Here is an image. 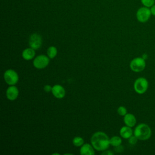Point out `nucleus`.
<instances>
[{"label": "nucleus", "instance_id": "1", "mask_svg": "<svg viewBox=\"0 0 155 155\" xmlns=\"http://www.w3.org/2000/svg\"><path fill=\"white\" fill-rule=\"evenodd\" d=\"M91 144L97 151H105L108 148L110 142L107 134L102 131L94 133L90 139Z\"/></svg>", "mask_w": 155, "mask_h": 155}, {"label": "nucleus", "instance_id": "2", "mask_svg": "<svg viewBox=\"0 0 155 155\" xmlns=\"http://www.w3.org/2000/svg\"><path fill=\"white\" fill-rule=\"evenodd\" d=\"M152 134L151 129L146 124H138L134 130V135L140 140H147L149 139Z\"/></svg>", "mask_w": 155, "mask_h": 155}, {"label": "nucleus", "instance_id": "3", "mask_svg": "<svg viewBox=\"0 0 155 155\" xmlns=\"http://www.w3.org/2000/svg\"><path fill=\"white\" fill-rule=\"evenodd\" d=\"M148 81L143 77H140L136 79L133 84V88L135 92L139 94H144L148 88Z\"/></svg>", "mask_w": 155, "mask_h": 155}, {"label": "nucleus", "instance_id": "4", "mask_svg": "<svg viewBox=\"0 0 155 155\" xmlns=\"http://www.w3.org/2000/svg\"><path fill=\"white\" fill-rule=\"evenodd\" d=\"M146 67V62L143 57H136L133 59L130 63V69L136 73L143 71Z\"/></svg>", "mask_w": 155, "mask_h": 155}, {"label": "nucleus", "instance_id": "5", "mask_svg": "<svg viewBox=\"0 0 155 155\" xmlns=\"http://www.w3.org/2000/svg\"><path fill=\"white\" fill-rule=\"evenodd\" d=\"M136 18L137 21L141 23L147 22L151 15L150 8L147 7H140L136 12Z\"/></svg>", "mask_w": 155, "mask_h": 155}, {"label": "nucleus", "instance_id": "6", "mask_svg": "<svg viewBox=\"0 0 155 155\" xmlns=\"http://www.w3.org/2000/svg\"><path fill=\"white\" fill-rule=\"evenodd\" d=\"M4 79L8 85H15L18 82L19 76L14 70L8 69L4 73Z\"/></svg>", "mask_w": 155, "mask_h": 155}, {"label": "nucleus", "instance_id": "7", "mask_svg": "<svg viewBox=\"0 0 155 155\" xmlns=\"http://www.w3.org/2000/svg\"><path fill=\"white\" fill-rule=\"evenodd\" d=\"M50 62V58L48 56L41 54L36 56L33 62L34 67L37 69H43L47 67Z\"/></svg>", "mask_w": 155, "mask_h": 155}, {"label": "nucleus", "instance_id": "8", "mask_svg": "<svg viewBox=\"0 0 155 155\" xmlns=\"http://www.w3.org/2000/svg\"><path fill=\"white\" fill-rule=\"evenodd\" d=\"M42 43V37L40 35L35 33L30 35L28 40V44L31 48L35 50H38L41 47Z\"/></svg>", "mask_w": 155, "mask_h": 155}, {"label": "nucleus", "instance_id": "9", "mask_svg": "<svg viewBox=\"0 0 155 155\" xmlns=\"http://www.w3.org/2000/svg\"><path fill=\"white\" fill-rule=\"evenodd\" d=\"M51 93L57 99H62L65 95V88L59 84H56L53 86Z\"/></svg>", "mask_w": 155, "mask_h": 155}, {"label": "nucleus", "instance_id": "10", "mask_svg": "<svg viewBox=\"0 0 155 155\" xmlns=\"http://www.w3.org/2000/svg\"><path fill=\"white\" fill-rule=\"evenodd\" d=\"M19 95L18 88L15 85H10L6 90V97L10 101H14L17 99Z\"/></svg>", "mask_w": 155, "mask_h": 155}, {"label": "nucleus", "instance_id": "11", "mask_svg": "<svg viewBox=\"0 0 155 155\" xmlns=\"http://www.w3.org/2000/svg\"><path fill=\"white\" fill-rule=\"evenodd\" d=\"M94 148L91 144L84 143L80 148V154L81 155H94L95 154Z\"/></svg>", "mask_w": 155, "mask_h": 155}, {"label": "nucleus", "instance_id": "12", "mask_svg": "<svg viewBox=\"0 0 155 155\" xmlns=\"http://www.w3.org/2000/svg\"><path fill=\"white\" fill-rule=\"evenodd\" d=\"M124 122L125 125L132 128L134 127L136 124V118L133 114L127 113L124 116Z\"/></svg>", "mask_w": 155, "mask_h": 155}, {"label": "nucleus", "instance_id": "13", "mask_svg": "<svg viewBox=\"0 0 155 155\" xmlns=\"http://www.w3.org/2000/svg\"><path fill=\"white\" fill-rule=\"evenodd\" d=\"M119 134L122 138L129 139L132 135L134 134V131L132 130L131 127L125 125L120 129Z\"/></svg>", "mask_w": 155, "mask_h": 155}, {"label": "nucleus", "instance_id": "14", "mask_svg": "<svg viewBox=\"0 0 155 155\" xmlns=\"http://www.w3.org/2000/svg\"><path fill=\"white\" fill-rule=\"evenodd\" d=\"M35 50L32 48H27L22 52V57L26 61L31 60L35 56Z\"/></svg>", "mask_w": 155, "mask_h": 155}, {"label": "nucleus", "instance_id": "15", "mask_svg": "<svg viewBox=\"0 0 155 155\" xmlns=\"http://www.w3.org/2000/svg\"><path fill=\"white\" fill-rule=\"evenodd\" d=\"M58 53V50L54 46H50L47 48V54L50 59H53L56 57Z\"/></svg>", "mask_w": 155, "mask_h": 155}, {"label": "nucleus", "instance_id": "16", "mask_svg": "<svg viewBox=\"0 0 155 155\" xmlns=\"http://www.w3.org/2000/svg\"><path fill=\"white\" fill-rule=\"evenodd\" d=\"M110 145L115 147L121 145L122 140L120 137L117 136H114L111 139H110Z\"/></svg>", "mask_w": 155, "mask_h": 155}, {"label": "nucleus", "instance_id": "17", "mask_svg": "<svg viewBox=\"0 0 155 155\" xmlns=\"http://www.w3.org/2000/svg\"><path fill=\"white\" fill-rule=\"evenodd\" d=\"M72 142H73V144L75 147H81L84 144V140L82 137H81L80 136H76L73 138Z\"/></svg>", "mask_w": 155, "mask_h": 155}, {"label": "nucleus", "instance_id": "18", "mask_svg": "<svg viewBox=\"0 0 155 155\" xmlns=\"http://www.w3.org/2000/svg\"><path fill=\"white\" fill-rule=\"evenodd\" d=\"M142 5L147 7H151L155 3V0H140Z\"/></svg>", "mask_w": 155, "mask_h": 155}, {"label": "nucleus", "instance_id": "19", "mask_svg": "<svg viewBox=\"0 0 155 155\" xmlns=\"http://www.w3.org/2000/svg\"><path fill=\"white\" fill-rule=\"evenodd\" d=\"M117 112L119 115L124 116L127 113V110L124 106H120L117 110Z\"/></svg>", "mask_w": 155, "mask_h": 155}, {"label": "nucleus", "instance_id": "20", "mask_svg": "<svg viewBox=\"0 0 155 155\" xmlns=\"http://www.w3.org/2000/svg\"><path fill=\"white\" fill-rule=\"evenodd\" d=\"M138 140H139V139L133 134V135H132V136L128 139V142H129L130 144H131V145H134V144H136V143H137V142Z\"/></svg>", "mask_w": 155, "mask_h": 155}, {"label": "nucleus", "instance_id": "21", "mask_svg": "<svg viewBox=\"0 0 155 155\" xmlns=\"http://www.w3.org/2000/svg\"><path fill=\"white\" fill-rule=\"evenodd\" d=\"M52 87H51V86L50 85H48V84H47V85H45L44 87V90L45 92H47V93L50 92V91L51 92Z\"/></svg>", "mask_w": 155, "mask_h": 155}, {"label": "nucleus", "instance_id": "22", "mask_svg": "<svg viewBox=\"0 0 155 155\" xmlns=\"http://www.w3.org/2000/svg\"><path fill=\"white\" fill-rule=\"evenodd\" d=\"M114 150H115V151L117 152V153H120V152L123 151V150H124V147H123L121 145H119V146L115 147H114Z\"/></svg>", "mask_w": 155, "mask_h": 155}, {"label": "nucleus", "instance_id": "23", "mask_svg": "<svg viewBox=\"0 0 155 155\" xmlns=\"http://www.w3.org/2000/svg\"><path fill=\"white\" fill-rule=\"evenodd\" d=\"M150 11L151 13V15L155 16V4H154L153 6L150 7Z\"/></svg>", "mask_w": 155, "mask_h": 155}, {"label": "nucleus", "instance_id": "24", "mask_svg": "<svg viewBox=\"0 0 155 155\" xmlns=\"http://www.w3.org/2000/svg\"><path fill=\"white\" fill-rule=\"evenodd\" d=\"M102 154H106V155H113L114 153L111 152L110 150H105L103 153H102Z\"/></svg>", "mask_w": 155, "mask_h": 155}]
</instances>
